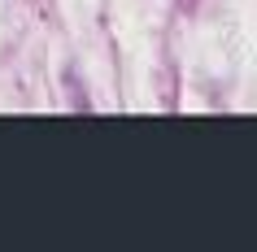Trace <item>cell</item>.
Returning <instances> with one entry per match:
<instances>
[]
</instances>
